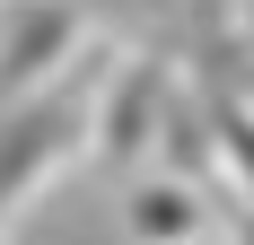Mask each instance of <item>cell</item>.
<instances>
[{
	"label": "cell",
	"instance_id": "cell-3",
	"mask_svg": "<svg viewBox=\"0 0 254 245\" xmlns=\"http://www.w3.org/2000/svg\"><path fill=\"white\" fill-rule=\"evenodd\" d=\"M202 228V201H184L176 184H149V193L131 201V237L140 245H176V237H193Z\"/></svg>",
	"mask_w": 254,
	"mask_h": 245
},
{
	"label": "cell",
	"instance_id": "cell-1",
	"mask_svg": "<svg viewBox=\"0 0 254 245\" xmlns=\"http://www.w3.org/2000/svg\"><path fill=\"white\" fill-rule=\"evenodd\" d=\"M62 149H70L62 97H35V105H9V114H0V219L26 210V193L62 167Z\"/></svg>",
	"mask_w": 254,
	"mask_h": 245
},
{
	"label": "cell",
	"instance_id": "cell-2",
	"mask_svg": "<svg viewBox=\"0 0 254 245\" xmlns=\"http://www.w3.org/2000/svg\"><path fill=\"white\" fill-rule=\"evenodd\" d=\"M62 53H70V9H35V18H26L18 35L0 44V105H9V97H26V79H35V70H53Z\"/></svg>",
	"mask_w": 254,
	"mask_h": 245
}]
</instances>
